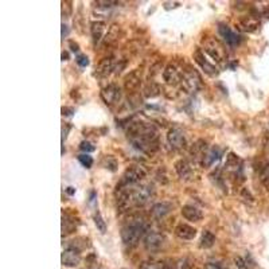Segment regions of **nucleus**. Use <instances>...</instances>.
I'll return each instance as SVG.
<instances>
[{
	"label": "nucleus",
	"instance_id": "obj_22",
	"mask_svg": "<svg viewBox=\"0 0 269 269\" xmlns=\"http://www.w3.org/2000/svg\"><path fill=\"white\" fill-rule=\"evenodd\" d=\"M216 244V235L213 234L209 230H205V232L202 233L201 237V248H205V249H209Z\"/></svg>",
	"mask_w": 269,
	"mask_h": 269
},
{
	"label": "nucleus",
	"instance_id": "obj_20",
	"mask_svg": "<svg viewBox=\"0 0 269 269\" xmlns=\"http://www.w3.org/2000/svg\"><path fill=\"white\" fill-rule=\"evenodd\" d=\"M105 22H93L92 26H90V33H92V38H93V42L97 45L98 42L102 39V35H104L105 31Z\"/></svg>",
	"mask_w": 269,
	"mask_h": 269
},
{
	"label": "nucleus",
	"instance_id": "obj_17",
	"mask_svg": "<svg viewBox=\"0 0 269 269\" xmlns=\"http://www.w3.org/2000/svg\"><path fill=\"white\" fill-rule=\"evenodd\" d=\"M139 85H140V74H139V70L131 71V73L124 78V86H125V90H127L128 93L136 92Z\"/></svg>",
	"mask_w": 269,
	"mask_h": 269
},
{
	"label": "nucleus",
	"instance_id": "obj_5",
	"mask_svg": "<svg viewBox=\"0 0 269 269\" xmlns=\"http://www.w3.org/2000/svg\"><path fill=\"white\" fill-rule=\"evenodd\" d=\"M152 184H142V186L131 189V197L133 206H144L153 197Z\"/></svg>",
	"mask_w": 269,
	"mask_h": 269
},
{
	"label": "nucleus",
	"instance_id": "obj_29",
	"mask_svg": "<svg viewBox=\"0 0 269 269\" xmlns=\"http://www.w3.org/2000/svg\"><path fill=\"white\" fill-rule=\"evenodd\" d=\"M261 182L264 183V186L266 187V189H269V165L265 166L264 167V170L261 171Z\"/></svg>",
	"mask_w": 269,
	"mask_h": 269
},
{
	"label": "nucleus",
	"instance_id": "obj_27",
	"mask_svg": "<svg viewBox=\"0 0 269 269\" xmlns=\"http://www.w3.org/2000/svg\"><path fill=\"white\" fill-rule=\"evenodd\" d=\"M119 38V27L117 26H113L111 30H109V34L106 35V41H105V43L106 45H109V43H112V42H115Z\"/></svg>",
	"mask_w": 269,
	"mask_h": 269
},
{
	"label": "nucleus",
	"instance_id": "obj_23",
	"mask_svg": "<svg viewBox=\"0 0 269 269\" xmlns=\"http://www.w3.org/2000/svg\"><path fill=\"white\" fill-rule=\"evenodd\" d=\"M162 92L160 86L157 85V84L155 83H150L148 85L144 88V90H143V93H144V96L148 98H152V97H156V96H159Z\"/></svg>",
	"mask_w": 269,
	"mask_h": 269
},
{
	"label": "nucleus",
	"instance_id": "obj_39",
	"mask_svg": "<svg viewBox=\"0 0 269 269\" xmlns=\"http://www.w3.org/2000/svg\"><path fill=\"white\" fill-rule=\"evenodd\" d=\"M67 58H69V54H67V52H62V60H64V61H66L67 60Z\"/></svg>",
	"mask_w": 269,
	"mask_h": 269
},
{
	"label": "nucleus",
	"instance_id": "obj_10",
	"mask_svg": "<svg viewBox=\"0 0 269 269\" xmlns=\"http://www.w3.org/2000/svg\"><path fill=\"white\" fill-rule=\"evenodd\" d=\"M165 235L160 234L157 232L148 233V234L144 237V248H146L148 252H156L160 251L163 245H165Z\"/></svg>",
	"mask_w": 269,
	"mask_h": 269
},
{
	"label": "nucleus",
	"instance_id": "obj_19",
	"mask_svg": "<svg viewBox=\"0 0 269 269\" xmlns=\"http://www.w3.org/2000/svg\"><path fill=\"white\" fill-rule=\"evenodd\" d=\"M175 171L178 172V175L182 178V179L187 180L190 179L193 176V168H191L190 163L184 159H180L175 163Z\"/></svg>",
	"mask_w": 269,
	"mask_h": 269
},
{
	"label": "nucleus",
	"instance_id": "obj_13",
	"mask_svg": "<svg viewBox=\"0 0 269 269\" xmlns=\"http://www.w3.org/2000/svg\"><path fill=\"white\" fill-rule=\"evenodd\" d=\"M218 31H220L221 37L224 38L225 42H226L228 45L235 46L238 45L239 41H241V38H239L238 34H235L234 31H233L229 26H226V24H220Z\"/></svg>",
	"mask_w": 269,
	"mask_h": 269
},
{
	"label": "nucleus",
	"instance_id": "obj_14",
	"mask_svg": "<svg viewBox=\"0 0 269 269\" xmlns=\"http://www.w3.org/2000/svg\"><path fill=\"white\" fill-rule=\"evenodd\" d=\"M175 235L178 238L184 239V241H190V239H194L195 235H197V229L190 226L187 224H179L175 228Z\"/></svg>",
	"mask_w": 269,
	"mask_h": 269
},
{
	"label": "nucleus",
	"instance_id": "obj_35",
	"mask_svg": "<svg viewBox=\"0 0 269 269\" xmlns=\"http://www.w3.org/2000/svg\"><path fill=\"white\" fill-rule=\"evenodd\" d=\"M62 115H64V116H71V115H73V112H74V109L73 108H62Z\"/></svg>",
	"mask_w": 269,
	"mask_h": 269
},
{
	"label": "nucleus",
	"instance_id": "obj_34",
	"mask_svg": "<svg viewBox=\"0 0 269 269\" xmlns=\"http://www.w3.org/2000/svg\"><path fill=\"white\" fill-rule=\"evenodd\" d=\"M205 269H224V268H222V265L218 264V262H207Z\"/></svg>",
	"mask_w": 269,
	"mask_h": 269
},
{
	"label": "nucleus",
	"instance_id": "obj_37",
	"mask_svg": "<svg viewBox=\"0 0 269 269\" xmlns=\"http://www.w3.org/2000/svg\"><path fill=\"white\" fill-rule=\"evenodd\" d=\"M66 191H67V194H70V195H73L74 194V189H73V187H67L66 189Z\"/></svg>",
	"mask_w": 269,
	"mask_h": 269
},
{
	"label": "nucleus",
	"instance_id": "obj_4",
	"mask_svg": "<svg viewBox=\"0 0 269 269\" xmlns=\"http://www.w3.org/2000/svg\"><path fill=\"white\" fill-rule=\"evenodd\" d=\"M147 176V171L142 166H132V167L127 168L125 172L120 179V183L117 184V189H128V187L134 186L139 182H142Z\"/></svg>",
	"mask_w": 269,
	"mask_h": 269
},
{
	"label": "nucleus",
	"instance_id": "obj_16",
	"mask_svg": "<svg viewBox=\"0 0 269 269\" xmlns=\"http://www.w3.org/2000/svg\"><path fill=\"white\" fill-rule=\"evenodd\" d=\"M96 74L101 78H104V77H108L113 70H115V61H113L112 57H109V58H104V60L100 61V64H98L97 69H96Z\"/></svg>",
	"mask_w": 269,
	"mask_h": 269
},
{
	"label": "nucleus",
	"instance_id": "obj_7",
	"mask_svg": "<svg viewBox=\"0 0 269 269\" xmlns=\"http://www.w3.org/2000/svg\"><path fill=\"white\" fill-rule=\"evenodd\" d=\"M184 71L179 65L176 64H168L163 70V79L166 81V84L168 85H176V84L182 83V78H183Z\"/></svg>",
	"mask_w": 269,
	"mask_h": 269
},
{
	"label": "nucleus",
	"instance_id": "obj_38",
	"mask_svg": "<svg viewBox=\"0 0 269 269\" xmlns=\"http://www.w3.org/2000/svg\"><path fill=\"white\" fill-rule=\"evenodd\" d=\"M67 26H65V24H62V37L65 38V35H66L67 34V29H66Z\"/></svg>",
	"mask_w": 269,
	"mask_h": 269
},
{
	"label": "nucleus",
	"instance_id": "obj_24",
	"mask_svg": "<svg viewBox=\"0 0 269 269\" xmlns=\"http://www.w3.org/2000/svg\"><path fill=\"white\" fill-rule=\"evenodd\" d=\"M220 156H221V151L218 150V148H216V147H214V148H211V150H210L209 152L206 153L205 159H203V165H206V166L213 165L214 162L220 159Z\"/></svg>",
	"mask_w": 269,
	"mask_h": 269
},
{
	"label": "nucleus",
	"instance_id": "obj_26",
	"mask_svg": "<svg viewBox=\"0 0 269 269\" xmlns=\"http://www.w3.org/2000/svg\"><path fill=\"white\" fill-rule=\"evenodd\" d=\"M94 224H96V226H97V229L101 233L106 232V224L102 220V216H101L100 211H96V214H94Z\"/></svg>",
	"mask_w": 269,
	"mask_h": 269
},
{
	"label": "nucleus",
	"instance_id": "obj_1",
	"mask_svg": "<svg viewBox=\"0 0 269 269\" xmlns=\"http://www.w3.org/2000/svg\"><path fill=\"white\" fill-rule=\"evenodd\" d=\"M128 139L136 150L146 153H152L157 150L159 133L152 124L131 123L128 127Z\"/></svg>",
	"mask_w": 269,
	"mask_h": 269
},
{
	"label": "nucleus",
	"instance_id": "obj_31",
	"mask_svg": "<svg viewBox=\"0 0 269 269\" xmlns=\"http://www.w3.org/2000/svg\"><path fill=\"white\" fill-rule=\"evenodd\" d=\"M79 150L84 151V152H92V151H94V147L89 142H83L79 144Z\"/></svg>",
	"mask_w": 269,
	"mask_h": 269
},
{
	"label": "nucleus",
	"instance_id": "obj_18",
	"mask_svg": "<svg viewBox=\"0 0 269 269\" xmlns=\"http://www.w3.org/2000/svg\"><path fill=\"white\" fill-rule=\"evenodd\" d=\"M171 209L172 206L170 205V203H167V202H159V203L152 206L151 216H152V218H155V220H163L167 214H170Z\"/></svg>",
	"mask_w": 269,
	"mask_h": 269
},
{
	"label": "nucleus",
	"instance_id": "obj_30",
	"mask_svg": "<svg viewBox=\"0 0 269 269\" xmlns=\"http://www.w3.org/2000/svg\"><path fill=\"white\" fill-rule=\"evenodd\" d=\"M165 262H150L143 266V269H165Z\"/></svg>",
	"mask_w": 269,
	"mask_h": 269
},
{
	"label": "nucleus",
	"instance_id": "obj_28",
	"mask_svg": "<svg viewBox=\"0 0 269 269\" xmlns=\"http://www.w3.org/2000/svg\"><path fill=\"white\" fill-rule=\"evenodd\" d=\"M78 160H79V163H81V165L86 168H90L92 166H93V157L89 156L88 153H83V155H79Z\"/></svg>",
	"mask_w": 269,
	"mask_h": 269
},
{
	"label": "nucleus",
	"instance_id": "obj_32",
	"mask_svg": "<svg viewBox=\"0 0 269 269\" xmlns=\"http://www.w3.org/2000/svg\"><path fill=\"white\" fill-rule=\"evenodd\" d=\"M234 262H235V266L238 269H248L247 261H245L243 257H235Z\"/></svg>",
	"mask_w": 269,
	"mask_h": 269
},
{
	"label": "nucleus",
	"instance_id": "obj_12",
	"mask_svg": "<svg viewBox=\"0 0 269 269\" xmlns=\"http://www.w3.org/2000/svg\"><path fill=\"white\" fill-rule=\"evenodd\" d=\"M81 262V254L79 251L74 249V248L67 247L64 252H62V264L69 268H74Z\"/></svg>",
	"mask_w": 269,
	"mask_h": 269
},
{
	"label": "nucleus",
	"instance_id": "obj_3",
	"mask_svg": "<svg viewBox=\"0 0 269 269\" xmlns=\"http://www.w3.org/2000/svg\"><path fill=\"white\" fill-rule=\"evenodd\" d=\"M202 50L207 54V56L214 61V64L220 65V66H224V64L226 62V58H228V52L225 49L224 43L221 41H218L217 38L214 37H207L202 41Z\"/></svg>",
	"mask_w": 269,
	"mask_h": 269
},
{
	"label": "nucleus",
	"instance_id": "obj_21",
	"mask_svg": "<svg viewBox=\"0 0 269 269\" xmlns=\"http://www.w3.org/2000/svg\"><path fill=\"white\" fill-rule=\"evenodd\" d=\"M206 143L203 142V140H199V142H197L193 146V148H191V155H193V157H195V159H202V162H203V159H205L206 156Z\"/></svg>",
	"mask_w": 269,
	"mask_h": 269
},
{
	"label": "nucleus",
	"instance_id": "obj_11",
	"mask_svg": "<svg viewBox=\"0 0 269 269\" xmlns=\"http://www.w3.org/2000/svg\"><path fill=\"white\" fill-rule=\"evenodd\" d=\"M168 144L174 148V150H180L186 146V138H184L183 132L178 129V128H172L167 133Z\"/></svg>",
	"mask_w": 269,
	"mask_h": 269
},
{
	"label": "nucleus",
	"instance_id": "obj_33",
	"mask_svg": "<svg viewBox=\"0 0 269 269\" xmlns=\"http://www.w3.org/2000/svg\"><path fill=\"white\" fill-rule=\"evenodd\" d=\"M77 64L81 67H86L89 65V60H88V57L86 56H78L77 57Z\"/></svg>",
	"mask_w": 269,
	"mask_h": 269
},
{
	"label": "nucleus",
	"instance_id": "obj_25",
	"mask_svg": "<svg viewBox=\"0 0 269 269\" xmlns=\"http://www.w3.org/2000/svg\"><path fill=\"white\" fill-rule=\"evenodd\" d=\"M238 24H239V27H241V30H244V31H254L258 26V23L251 18L244 19V20H241Z\"/></svg>",
	"mask_w": 269,
	"mask_h": 269
},
{
	"label": "nucleus",
	"instance_id": "obj_36",
	"mask_svg": "<svg viewBox=\"0 0 269 269\" xmlns=\"http://www.w3.org/2000/svg\"><path fill=\"white\" fill-rule=\"evenodd\" d=\"M70 47L73 51H78V45L77 43H74V42H70Z\"/></svg>",
	"mask_w": 269,
	"mask_h": 269
},
{
	"label": "nucleus",
	"instance_id": "obj_6",
	"mask_svg": "<svg viewBox=\"0 0 269 269\" xmlns=\"http://www.w3.org/2000/svg\"><path fill=\"white\" fill-rule=\"evenodd\" d=\"M201 85V77L197 71L194 70H186L184 71L183 78H182V83H180V89L183 90L184 93L191 94L197 92Z\"/></svg>",
	"mask_w": 269,
	"mask_h": 269
},
{
	"label": "nucleus",
	"instance_id": "obj_8",
	"mask_svg": "<svg viewBox=\"0 0 269 269\" xmlns=\"http://www.w3.org/2000/svg\"><path fill=\"white\" fill-rule=\"evenodd\" d=\"M207 54L202 49H197L194 52V60L195 62L199 65V66L203 69L205 73H207L209 75H216L218 74V66L214 62L207 60Z\"/></svg>",
	"mask_w": 269,
	"mask_h": 269
},
{
	"label": "nucleus",
	"instance_id": "obj_9",
	"mask_svg": "<svg viewBox=\"0 0 269 269\" xmlns=\"http://www.w3.org/2000/svg\"><path fill=\"white\" fill-rule=\"evenodd\" d=\"M101 98L104 100L106 105H113L119 102L121 98V89L116 84H109L108 86H105L104 89L101 90Z\"/></svg>",
	"mask_w": 269,
	"mask_h": 269
},
{
	"label": "nucleus",
	"instance_id": "obj_2",
	"mask_svg": "<svg viewBox=\"0 0 269 269\" xmlns=\"http://www.w3.org/2000/svg\"><path fill=\"white\" fill-rule=\"evenodd\" d=\"M147 230L144 218L140 216H132L121 229V239L125 247H136Z\"/></svg>",
	"mask_w": 269,
	"mask_h": 269
},
{
	"label": "nucleus",
	"instance_id": "obj_15",
	"mask_svg": "<svg viewBox=\"0 0 269 269\" xmlns=\"http://www.w3.org/2000/svg\"><path fill=\"white\" fill-rule=\"evenodd\" d=\"M182 216L184 220L190 221V222H199L203 218L201 210L194 205H184L182 207Z\"/></svg>",
	"mask_w": 269,
	"mask_h": 269
}]
</instances>
